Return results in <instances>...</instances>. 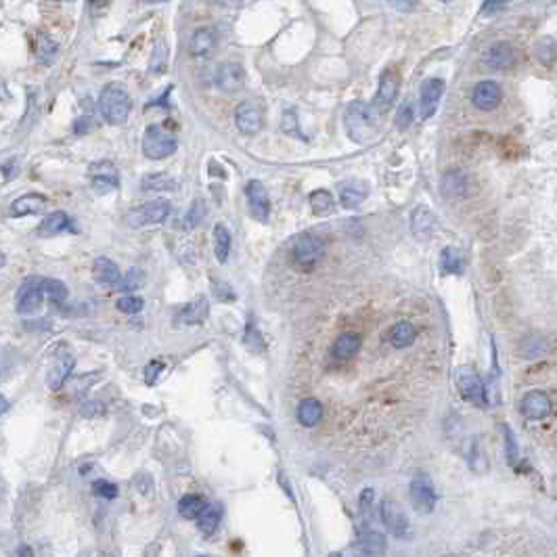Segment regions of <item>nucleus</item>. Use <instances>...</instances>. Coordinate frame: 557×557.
I'll list each match as a JSON object with an SVG mask.
<instances>
[{
  "label": "nucleus",
  "instance_id": "24",
  "mask_svg": "<svg viewBox=\"0 0 557 557\" xmlns=\"http://www.w3.org/2000/svg\"><path fill=\"white\" fill-rule=\"evenodd\" d=\"M46 206V197L40 193H27L11 204V214L13 216H27V214H38Z\"/></svg>",
  "mask_w": 557,
  "mask_h": 557
},
{
  "label": "nucleus",
  "instance_id": "15",
  "mask_svg": "<svg viewBox=\"0 0 557 557\" xmlns=\"http://www.w3.org/2000/svg\"><path fill=\"white\" fill-rule=\"evenodd\" d=\"M216 46H218V32H216V27H212V25H204V27H199V30L191 36L189 53H191V57L201 59V57L212 55V53L216 51Z\"/></svg>",
  "mask_w": 557,
  "mask_h": 557
},
{
  "label": "nucleus",
  "instance_id": "51",
  "mask_svg": "<svg viewBox=\"0 0 557 557\" xmlns=\"http://www.w3.org/2000/svg\"><path fill=\"white\" fill-rule=\"evenodd\" d=\"M161 371H163V363H159V361L149 363L147 369H145V382H147L149 386H154V384L158 382V375Z\"/></svg>",
  "mask_w": 557,
  "mask_h": 557
},
{
  "label": "nucleus",
  "instance_id": "4",
  "mask_svg": "<svg viewBox=\"0 0 557 557\" xmlns=\"http://www.w3.org/2000/svg\"><path fill=\"white\" fill-rule=\"evenodd\" d=\"M411 503L413 507L419 511V513H430L434 511L436 507V490H434V484L427 474H417V476L411 480Z\"/></svg>",
  "mask_w": 557,
  "mask_h": 557
},
{
  "label": "nucleus",
  "instance_id": "18",
  "mask_svg": "<svg viewBox=\"0 0 557 557\" xmlns=\"http://www.w3.org/2000/svg\"><path fill=\"white\" fill-rule=\"evenodd\" d=\"M245 195H247V201H249V208H251L254 216L258 220L266 223L268 212H270V199H268V193H266L264 184L260 180H249L247 187H245Z\"/></svg>",
  "mask_w": 557,
  "mask_h": 557
},
{
  "label": "nucleus",
  "instance_id": "59",
  "mask_svg": "<svg viewBox=\"0 0 557 557\" xmlns=\"http://www.w3.org/2000/svg\"><path fill=\"white\" fill-rule=\"evenodd\" d=\"M2 264H4V256L0 254V266H2Z\"/></svg>",
  "mask_w": 557,
  "mask_h": 557
},
{
  "label": "nucleus",
  "instance_id": "40",
  "mask_svg": "<svg viewBox=\"0 0 557 557\" xmlns=\"http://www.w3.org/2000/svg\"><path fill=\"white\" fill-rule=\"evenodd\" d=\"M145 281V273L141 268H130L124 277H120L118 287L120 292H137Z\"/></svg>",
  "mask_w": 557,
  "mask_h": 557
},
{
  "label": "nucleus",
  "instance_id": "33",
  "mask_svg": "<svg viewBox=\"0 0 557 557\" xmlns=\"http://www.w3.org/2000/svg\"><path fill=\"white\" fill-rule=\"evenodd\" d=\"M415 337H417V329H415V325H411L406 320L394 325L392 331H390V344L394 348H406V346H411L415 342Z\"/></svg>",
  "mask_w": 557,
  "mask_h": 557
},
{
  "label": "nucleus",
  "instance_id": "21",
  "mask_svg": "<svg viewBox=\"0 0 557 557\" xmlns=\"http://www.w3.org/2000/svg\"><path fill=\"white\" fill-rule=\"evenodd\" d=\"M74 365H76V358H74L72 354H63V356H59L57 363H55V365L51 367V371H49L46 386H49L51 390H61L63 384L68 382V377L72 375Z\"/></svg>",
  "mask_w": 557,
  "mask_h": 557
},
{
  "label": "nucleus",
  "instance_id": "57",
  "mask_svg": "<svg viewBox=\"0 0 557 557\" xmlns=\"http://www.w3.org/2000/svg\"><path fill=\"white\" fill-rule=\"evenodd\" d=\"M88 124H92V122H90L88 118H86V120H78V122H76V132H78V134H82V132H86V130L90 128Z\"/></svg>",
  "mask_w": 557,
  "mask_h": 557
},
{
  "label": "nucleus",
  "instance_id": "3",
  "mask_svg": "<svg viewBox=\"0 0 557 557\" xmlns=\"http://www.w3.org/2000/svg\"><path fill=\"white\" fill-rule=\"evenodd\" d=\"M176 137L163 126H149L143 134V154L149 159H165L176 151Z\"/></svg>",
  "mask_w": 557,
  "mask_h": 557
},
{
  "label": "nucleus",
  "instance_id": "41",
  "mask_svg": "<svg viewBox=\"0 0 557 557\" xmlns=\"http://www.w3.org/2000/svg\"><path fill=\"white\" fill-rule=\"evenodd\" d=\"M174 187H176V182L168 174H149L143 180L145 191H172Z\"/></svg>",
  "mask_w": 557,
  "mask_h": 557
},
{
  "label": "nucleus",
  "instance_id": "39",
  "mask_svg": "<svg viewBox=\"0 0 557 557\" xmlns=\"http://www.w3.org/2000/svg\"><path fill=\"white\" fill-rule=\"evenodd\" d=\"M311 208H313V212L317 216L331 214L333 212V197H331V193L329 191H323V189L313 191L311 193Z\"/></svg>",
  "mask_w": 557,
  "mask_h": 557
},
{
  "label": "nucleus",
  "instance_id": "49",
  "mask_svg": "<svg viewBox=\"0 0 557 557\" xmlns=\"http://www.w3.org/2000/svg\"><path fill=\"white\" fill-rule=\"evenodd\" d=\"M165 57H168V53H165V44L159 42V44H156V51H154V57H151V72H161V70H163V65H165Z\"/></svg>",
  "mask_w": 557,
  "mask_h": 557
},
{
  "label": "nucleus",
  "instance_id": "23",
  "mask_svg": "<svg viewBox=\"0 0 557 557\" xmlns=\"http://www.w3.org/2000/svg\"><path fill=\"white\" fill-rule=\"evenodd\" d=\"M436 227V216L432 214V210L427 206H417V210L413 212V233L415 237L425 241L432 237Z\"/></svg>",
  "mask_w": 557,
  "mask_h": 557
},
{
  "label": "nucleus",
  "instance_id": "46",
  "mask_svg": "<svg viewBox=\"0 0 557 557\" xmlns=\"http://www.w3.org/2000/svg\"><path fill=\"white\" fill-rule=\"evenodd\" d=\"M92 492L101 499H115L118 496V486L107 482V480H96L92 484Z\"/></svg>",
  "mask_w": 557,
  "mask_h": 557
},
{
  "label": "nucleus",
  "instance_id": "8",
  "mask_svg": "<svg viewBox=\"0 0 557 557\" xmlns=\"http://www.w3.org/2000/svg\"><path fill=\"white\" fill-rule=\"evenodd\" d=\"M170 201L168 199H154V201H147L145 206L137 208L134 212H130L128 220L132 227H143V225H159L163 223L168 216H170Z\"/></svg>",
  "mask_w": 557,
  "mask_h": 557
},
{
  "label": "nucleus",
  "instance_id": "55",
  "mask_svg": "<svg viewBox=\"0 0 557 557\" xmlns=\"http://www.w3.org/2000/svg\"><path fill=\"white\" fill-rule=\"evenodd\" d=\"M371 499H373V490H371V488H367V490L363 492V496H361V507H363V511H365V509L369 507Z\"/></svg>",
  "mask_w": 557,
  "mask_h": 557
},
{
  "label": "nucleus",
  "instance_id": "6",
  "mask_svg": "<svg viewBox=\"0 0 557 557\" xmlns=\"http://www.w3.org/2000/svg\"><path fill=\"white\" fill-rule=\"evenodd\" d=\"M457 386H459L461 396L470 400L472 404H477V406L486 404V388H484L476 369L459 367L457 369Z\"/></svg>",
  "mask_w": 557,
  "mask_h": 557
},
{
  "label": "nucleus",
  "instance_id": "37",
  "mask_svg": "<svg viewBox=\"0 0 557 557\" xmlns=\"http://www.w3.org/2000/svg\"><path fill=\"white\" fill-rule=\"evenodd\" d=\"M214 249H216L218 262H227L229 251H231V233L225 225L214 227Z\"/></svg>",
  "mask_w": 557,
  "mask_h": 557
},
{
  "label": "nucleus",
  "instance_id": "44",
  "mask_svg": "<svg viewBox=\"0 0 557 557\" xmlns=\"http://www.w3.org/2000/svg\"><path fill=\"white\" fill-rule=\"evenodd\" d=\"M413 115H415L413 103H411V101L402 103V105H400V109H398V113H396L398 130H406V128L413 124Z\"/></svg>",
  "mask_w": 557,
  "mask_h": 557
},
{
  "label": "nucleus",
  "instance_id": "9",
  "mask_svg": "<svg viewBox=\"0 0 557 557\" xmlns=\"http://www.w3.org/2000/svg\"><path fill=\"white\" fill-rule=\"evenodd\" d=\"M482 63L490 70H511L518 63V53L509 42H494L484 51Z\"/></svg>",
  "mask_w": 557,
  "mask_h": 557
},
{
  "label": "nucleus",
  "instance_id": "29",
  "mask_svg": "<svg viewBox=\"0 0 557 557\" xmlns=\"http://www.w3.org/2000/svg\"><path fill=\"white\" fill-rule=\"evenodd\" d=\"M298 419L306 427L317 425L318 421L323 419V404L318 402L317 398H304L300 402V406H298Z\"/></svg>",
  "mask_w": 557,
  "mask_h": 557
},
{
  "label": "nucleus",
  "instance_id": "48",
  "mask_svg": "<svg viewBox=\"0 0 557 557\" xmlns=\"http://www.w3.org/2000/svg\"><path fill=\"white\" fill-rule=\"evenodd\" d=\"M503 432H505V440H507V461L513 465V463L518 461V444H515V436H513V432H511L507 425H503Z\"/></svg>",
  "mask_w": 557,
  "mask_h": 557
},
{
  "label": "nucleus",
  "instance_id": "31",
  "mask_svg": "<svg viewBox=\"0 0 557 557\" xmlns=\"http://www.w3.org/2000/svg\"><path fill=\"white\" fill-rule=\"evenodd\" d=\"M57 57H59V46H57V42L51 40L49 36L40 34V36L36 38V59H38L42 65H51V63L57 61Z\"/></svg>",
  "mask_w": 557,
  "mask_h": 557
},
{
  "label": "nucleus",
  "instance_id": "54",
  "mask_svg": "<svg viewBox=\"0 0 557 557\" xmlns=\"http://www.w3.org/2000/svg\"><path fill=\"white\" fill-rule=\"evenodd\" d=\"M507 2H509V0H484V4H482V15L496 13V11H501V8H505Z\"/></svg>",
  "mask_w": 557,
  "mask_h": 557
},
{
  "label": "nucleus",
  "instance_id": "5",
  "mask_svg": "<svg viewBox=\"0 0 557 557\" xmlns=\"http://www.w3.org/2000/svg\"><path fill=\"white\" fill-rule=\"evenodd\" d=\"M325 254V245L318 237H302L294 245V262L302 270H313Z\"/></svg>",
  "mask_w": 557,
  "mask_h": 557
},
{
  "label": "nucleus",
  "instance_id": "16",
  "mask_svg": "<svg viewBox=\"0 0 557 557\" xmlns=\"http://www.w3.org/2000/svg\"><path fill=\"white\" fill-rule=\"evenodd\" d=\"M214 82H216V86L223 92L233 94V92H237L239 88L243 86V82H245V70L241 68V63H233V61L223 63V65L216 68Z\"/></svg>",
  "mask_w": 557,
  "mask_h": 557
},
{
  "label": "nucleus",
  "instance_id": "20",
  "mask_svg": "<svg viewBox=\"0 0 557 557\" xmlns=\"http://www.w3.org/2000/svg\"><path fill=\"white\" fill-rule=\"evenodd\" d=\"M440 187H442V193H444L449 199H461V197H465L468 191H470V180H468V176H465L463 172H459V170H451V172H446V174L442 176Z\"/></svg>",
  "mask_w": 557,
  "mask_h": 557
},
{
  "label": "nucleus",
  "instance_id": "32",
  "mask_svg": "<svg viewBox=\"0 0 557 557\" xmlns=\"http://www.w3.org/2000/svg\"><path fill=\"white\" fill-rule=\"evenodd\" d=\"M206 505H208V501L204 496H199V494H184L178 501V513L184 520H195V518H199V513L204 511Z\"/></svg>",
  "mask_w": 557,
  "mask_h": 557
},
{
  "label": "nucleus",
  "instance_id": "2",
  "mask_svg": "<svg viewBox=\"0 0 557 557\" xmlns=\"http://www.w3.org/2000/svg\"><path fill=\"white\" fill-rule=\"evenodd\" d=\"M346 132L354 143H367L375 134V109L365 101H352L346 109Z\"/></svg>",
  "mask_w": 557,
  "mask_h": 557
},
{
  "label": "nucleus",
  "instance_id": "17",
  "mask_svg": "<svg viewBox=\"0 0 557 557\" xmlns=\"http://www.w3.org/2000/svg\"><path fill=\"white\" fill-rule=\"evenodd\" d=\"M90 180L92 187L99 193H107L120 187V178H118V170L113 168V163L109 161H99L90 165Z\"/></svg>",
  "mask_w": 557,
  "mask_h": 557
},
{
  "label": "nucleus",
  "instance_id": "12",
  "mask_svg": "<svg viewBox=\"0 0 557 557\" xmlns=\"http://www.w3.org/2000/svg\"><path fill=\"white\" fill-rule=\"evenodd\" d=\"M444 94V80L430 78L423 82L421 94H419V107H421V118L427 120L436 113L440 99Z\"/></svg>",
  "mask_w": 557,
  "mask_h": 557
},
{
  "label": "nucleus",
  "instance_id": "14",
  "mask_svg": "<svg viewBox=\"0 0 557 557\" xmlns=\"http://www.w3.org/2000/svg\"><path fill=\"white\" fill-rule=\"evenodd\" d=\"M520 411H522V415L526 417V419H545V417H549L551 415V411H553V404H551V398L547 396L545 392H541V390H532V392H528L526 396L522 398V402H520Z\"/></svg>",
  "mask_w": 557,
  "mask_h": 557
},
{
  "label": "nucleus",
  "instance_id": "43",
  "mask_svg": "<svg viewBox=\"0 0 557 557\" xmlns=\"http://www.w3.org/2000/svg\"><path fill=\"white\" fill-rule=\"evenodd\" d=\"M243 342H245V346H247L251 352H262V350H264L262 335H260V331H258L251 323L245 327V337H243Z\"/></svg>",
  "mask_w": 557,
  "mask_h": 557
},
{
  "label": "nucleus",
  "instance_id": "56",
  "mask_svg": "<svg viewBox=\"0 0 557 557\" xmlns=\"http://www.w3.org/2000/svg\"><path fill=\"white\" fill-rule=\"evenodd\" d=\"M214 2H216L218 6H223V8H237L243 0H214Z\"/></svg>",
  "mask_w": 557,
  "mask_h": 557
},
{
  "label": "nucleus",
  "instance_id": "34",
  "mask_svg": "<svg viewBox=\"0 0 557 557\" xmlns=\"http://www.w3.org/2000/svg\"><path fill=\"white\" fill-rule=\"evenodd\" d=\"M42 292L53 306H63L68 300V287L57 279H42Z\"/></svg>",
  "mask_w": 557,
  "mask_h": 557
},
{
  "label": "nucleus",
  "instance_id": "27",
  "mask_svg": "<svg viewBox=\"0 0 557 557\" xmlns=\"http://www.w3.org/2000/svg\"><path fill=\"white\" fill-rule=\"evenodd\" d=\"M68 227H70V218H68V214H65V212H53V214H49V216L40 223V227H38V235H40V237H53V235L63 233Z\"/></svg>",
  "mask_w": 557,
  "mask_h": 557
},
{
  "label": "nucleus",
  "instance_id": "19",
  "mask_svg": "<svg viewBox=\"0 0 557 557\" xmlns=\"http://www.w3.org/2000/svg\"><path fill=\"white\" fill-rule=\"evenodd\" d=\"M382 520L392 530L394 537H404L408 532V520L404 518V513H402V509H400L396 501L386 499L382 503Z\"/></svg>",
  "mask_w": 557,
  "mask_h": 557
},
{
  "label": "nucleus",
  "instance_id": "60",
  "mask_svg": "<svg viewBox=\"0 0 557 557\" xmlns=\"http://www.w3.org/2000/svg\"><path fill=\"white\" fill-rule=\"evenodd\" d=\"M147 2H165V0H147Z\"/></svg>",
  "mask_w": 557,
  "mask_h": 557
},
{
  "label": "nucleus",
  "instance_id": "45",
  "mask_svg": "<svg viewBox=\"0 0 557 557\" xmlns=\"http://www.w3.org/2000/svg\"><path fill=\"white\" fill-rule=\"evenodd\" d=\"M212 292H214V296H216L220 302H233V300H235V292H233V287L227 285V283H223V281H218L216 277H212Z\"/></svg>",
  "mask_w": 557,
  "mask_h": 557
},
{
  "label": "nucleus",
  "instance_id": "10",
  "mask_svg": "<svg viewBox=\"0 0 557 557\" xmlns=\"http://www.w3.org/2000/svg\"><path fill=\"white\" fill-rule=\"evenodd\" d=\"M398 88H400V76H398L396 70H386L382 76H380V88H377V94H375V103H373V109L375 113H386L392 103L396 101Z\"/></svg>",
  "mask_w": 557,
  "mask_h": 557
},
{
  "label": "nucleus",
  "instance_id": "61",
  "mask_svg": "<svg viewBox=\"0 0 557 557\" xmlns=\"http://www.w3.org/2000/svg\"><path fill=\"white\" fill-rule=\"evenodd\" d=\"M440 2H451V0H440Z\"/></svg>",
  "mask_w": 557,
  "mask_h": 557
},
{
  "label": "nucleus",
  "instance_id": "50",
  "mask_svg": "<svg viewBox=\"0 0 557 557\" xmlns=\"http://www.w3.org/2000/svg\"><path fill=\"white\" fill-rule=\"evenodd\" d=\"M84 417H99L105 413V404L99 402V400H90V402H84L82 404V411H80Z\"/></svg>",
  "mask_w": 557,
  "mask_h": 557
},
{
  "label": "nucleus",
  "instance_id": "36",
  "mask_svg": "<svg viewBox=\"0 0 557 557\" xmlns=\"http://www.w3.org/2000/svg\"><path fill=\"white\" fill-rule=\"evenodd\" d=\"M534 57L545 68H551L553 65V61H556V40H553V36H545L543 40L537 42Z\"/></svg>",
  "mask_w": 557,
  "mask_h": 557
},
{
  "label": "nucleus",
  "instance_id": "42",
  "mask_svg": "<svg viewBox=\"0 0 557 557\" xmlns=\"http://www.w3.org/2000/svg\"><path fill=\"white\" fill-rule=\"evenodd\" d=\"M143 298H139V296H124V298H120L118 300V311L120 313H126V315H137V313H141L143 311Z\"/></svg>",
  "mask_w": 557,
  "mask_h": 557
},
{
  "label": "nucleus",
  "instance_id": "25",
  "mask_svg": "<svg viewBox=\"0 0 557 557\" xmlns=\"http://www.w3.org/2000/svg\"><path fill=\"white\" fill-rule=\"evenodd\" d=\"M365 197H367V184H363V182L348 180L339 187V201L348 210L358 208V204H363Z\"/></svg>",
  "mask_w": 557,
  "mask_h": 557
},
{
  "label": "nucleus",
  "instance_id": "26",
  "mask_svg": "<svg viewBox=\"0 0 557 557\" xmlns=\"http://www.w3.org/2000/svg\"><path fill=\"white\" fill-rule=\"evenodd\" d=\"M358 348H361V335L354 333V331H346V333H342L335 339V344H333V356L339 358V361L342 358H350V356H354L358 352Z\"/></svg>",
  "mask_w": 557,
  "mask_h": 557
},
{
  "label": "nucleus",
  "instance_id": "47",
  "mask_svg": "<svg viewBox=\"0 0 557 557\" xmlns=\"http://www.w3.org/2000/svg\"><path fill=\"white\" fill-rule=\"evenodd\" d=\"M204 214H206L204 201H201V199H195V201H193V206H191V210H189V214H187V229H193V227H197V225H199V220L204 218Z\"/></svg>",
  "mask_w": 557,
  "mask_h": 557
},
{
  "label": "nucleus",
  "instance_id": "22",
  "mask_svg": "<svg viewBox=\"0 0 557 557\" xmlns=\"http://www.w3.org/2000/svg\"><path fill=\"white\" fill-rule=\"evenodd\" d=\"M92 277H94L96 283L113 287V285H118L122 273H120V268H118V264L113 260H109V258H96L92 262Z\"/></svg>",
  "mask_w": 557,
  "mask_h": 557
},
{
  "label": "nucleus",
  "instance_id": "30",
  "mask_svg": "<svg viewBox=\"0 0 557 557\" xmlns=\"http://www.w3.org/2000/svg\"><path fill=\"white\" fill-rule=\"evenodd\" d=\"M220 520H223V507H220L218 503H214V505H206L204 511L199 513V530H201L206 537H210V534L216 532Z\"/></svg>",
  "mask_w": 557,
  "mask_h": 557
},
{
  "label": "nucleus",
  "instance_id": "35",
  "mask_svg": "<svg viewBox=\"0 0 557 557\" xmlns=\"http://www.w3.org/2000/svg\"><path fill=\"white\" fill-rule=\"evenodd\" d=\"M461 251L457 247H444L440 254V273L442 275H457L461 270Z\"/></svg>",
  "mask_w": 557,
  "mask_h": 557
},
{
  "label": "nucleus",
  "instance_id": "1",
  "mask_svg": "<svg viewBox=\"0 0 557 557\" xmlns=\"http://www.w3.org/2000/svg\"><path fill=\"white\" fill-rule=\"evenodd\" d=\"M130 109H132V101H130L128 90L122 84L111 82V84H107L101 90L99 111H101V115L105 118L107 124H113V126L124 124L128 120V115H130Z\"/></svg>",
  "mask_w": 557,
  "mask_h": 557
},
{
  "label": "nucleus",
  "instance_id": "11",
  "mask_svg": "<svg viewBox=\"0 0 557 557\" xmlns=\"http://www.w3.org/2000/svg\"><path fill=\"white\" fill-rule=\"evenodd\" d=\"M44 300V292H42V279L36 281H27L21 285L19 296H17V313L19 315H34L40 311Z\"/></svg>",
  "mask_w": 557,
  "mask_h": 557
},
{
  "label": "nucleus",
  "instance_id": "58",
  "mask_svg": "<svg viewBox=\"0 0 557 557\" xmlns=\"http://www.w3.org/2000/svg\"><path fill=\"white\" fill-rule=\"evenodd\" d=\"M6 411H8V400L4 396H0V415L6 413Z\"/></svg>",
  "mask_w": 557,
  "mask_h": 557
},
{
  "label": "nucleus",
  "instance_id": "38",
  "mask_svg": "<svg viewBox=\"0 0 557 557\" xmlns=\"http://www.w3.org/2000/svg\"><path fill=\"white\" fill-rule=\"evenodd\" d=\"M361 545L367 553H384L386 551V537L377 530H363Z\"/></svg>",
  "mask_w": 557,
  "mask_h": 557
},
{
  "label": "nucleus",
  "instance_id": "52",
  "mask_svg": "<svg viewBox=\"0 0 557 557\" xmlns=\"http://www.w3.org/2000/svg\"><path fill=\"white\" fill-rule=\"evenodd\" d=\"M283 130L287 134H298L300 137V130H298V122H296V113L294 111H285V115H283Z\"/></svg>",
  "mask_w": 557,
  "mask_h": 557
},
{
  "label": "nucleus",
  "instance_id": "28",
  "mask_svg": "<svg viewBox=\"0 0 557 557\" xmlns=\"http://www.w3.org/2000/svg\"><path fill=\"white\" fill-rule=\"evenodd\" d=\"M208 317V300L204 296H199L197 300H193L191 304H187L180 313H178V320L184 325H197L204 323V318Z\"/></svg>",
  "mask_w": 557,
  "mask_h": 557
},
{
  "label": "nucleus",
  "instance_id": "7",
  "mask_svg": "<svg viewBox=\"0 0 557 557\" xmlns=\"http://www.w3.org/2000/svg\"><path fill=\"white\" fill-rule=\"evenodd\" d=\"M235 124L237 128L247 134V137H254L262 130L264 126V111L258 103L254 101H243L239 103L237 109H235Z\"/></svg>",
  "mask_w": 557,
  "mask_h": 557
},
{
  "label": "nucleus",
  "instance_id": "53",
  "mask_svg": "<svg viewBox=\"0 0 557 557\" xmlns=\"http://www.w3.org/2000/svg\"><path fill=\"white\" fill-rule=\"evenodd\" d=\"M392 8H396V11H400V13H411V11H415V6H417V0H386Z\"/></svg>",
  "mask_w": 557,
  "mask_h": 557
},
{
  "label": "nucleus",
  "instance_id": "13",
  "mask_svg": "<svg viewBox=\"0 0 557 557\" xmlns=\"http://www.w3.org/2000/svg\"><path fill=\"white\" fill-rule=\"evenodd\" d=\"M501 101H503V90L494 80L480 82L472 92V103L480 111H492L501 105Z\"/></svg>",
  "mask_w": 557,
  "mask_h": 557
}]
</instances>
